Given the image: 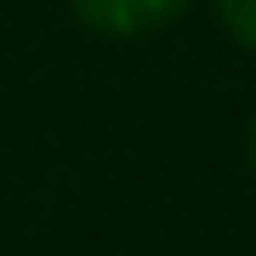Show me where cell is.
Listing matches in <instances>:
<instances>
[{
    "label": "cell",
    "mask_w": 256,
    "mask_h": 256,
    "mask_svg": "<svg viewBox=\"0 0 256 256\" xmlns=\"http://www.w3.org/2000/svg\"><path fill=\"white\" fill-rule=\"evenodd\" d=\"M245 160H250V171H256V114H250V126H245Z\"/></svg>",
    "instance_id": "obj_3"
},
{
    "label": "cell",
    "mask_w": 256,
    "mask_h": 256,
    "mask_svg": "<svg viewBox=\"0 0 256 256\" xmlns=\"http://www.w3.org/2000/svg\"><path fill=\"white\" fill-rule=\"evenodd\" d=\"M216 18H222V28L239 46L256 52V0H216Z\"/></svg>",
    "instance_id": "obj_2"
},
{
    "label": "cell",
    "mask_w": 256,
    "mask_h": 256,
    "mask_svg": "<svg viewBox=\"0 0 256 256\" xmlns=\"http://www.w3.org/2000/svg\"><path fill=\"white\" fill-rule=\"evenodd\" d=\"M68 6L86 28H97L108 40H131V34H154V28L176 23L188 12V0H68Z\"/></svg>",
    "instance_id": "obj_1"
}]
</instances>
